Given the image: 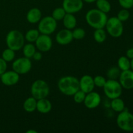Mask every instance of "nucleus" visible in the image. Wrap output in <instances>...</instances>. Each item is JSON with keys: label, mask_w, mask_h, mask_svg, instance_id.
Returning <instances> with one entry per match:
<instances>
[{"label": "nucleus", "mask_w": 133, "mask_h": 133, "mask_svg": "<svg viewBox=\"0 0 133 133\" xmlns=\"http://www.w3.org/2000/svg\"><path fill=\"white\" fill-rule=\"evenodd\" d=\"M86 21L92 28L103 29L108 20L106 13L97 9H93L88 10L86 14Z\"/></svg>", "instance_id": "nucleus-1"}, {"label": "nucleus", "mask_w": 133, "mask_h": 133, "mask_svg": "<svg viewBox=\"0 0 133 133\" xmlns=\"http://www.w3.org/2000/svg\"><path fill=\"white\" fill-rule=\"evenodd\" d=\"M60 92L66 96H74L79 90V80L74 76H65L61 78L58 82Z\"/></svg>", "instance_id": "nucleus-2"}, {"label": "nucleus", "mask_w": 133, "mask_h": 133, "mask_svg": "<svg viewBox=\"0 0 133 133\" xmlns=\"http://www.w3.org/2000/svg\"><path fill=\"white\" fill-rule=\"evenodd\" d=\"M6 43L8 48L16 51L19 50L23 47L25 38L20 31L18 30H12L6 35Z\"/></svg>", "instance_id": "nucleus-3"}, {"label": "nucleus", "mask_w": 133, "mask_h": 133, "mask_svg": "<svg viewBox=\"0 0 133 133\" xmlns=\"http://www.w3.org/2000/svg\"><path fill=\"white\" fill-rule=\"evenodd\" d=\"M104 92L108 98L110 99L119 97L122 94V88L119 81L114 79H109L107 81L106 83L104 85Z\"/></svg>", "instance_id": "nucleus-4"}, {"label": "nucleus", "mask_w": 133, "mask_h": 133, "mask_svg": "<svg viewBox=\"0 0 133 133\" xmlns=\"http://www.w3.org/2000/svg\"><path fill=\"white\" fill-rule=\"evenodd\" d=\"M31 95L36 100L46 98L49 94V87L44 80L38 79L32 83L31 88Z\"/></svg>", "instance_id": "nucleus-5"}, {"label": "nucleus", "mask_w": 133, "mask_h": 133, "mask_svg": "<svg viewBox=\"0 0 133 133\" xmlns=\"http://www.w3.org/2000/svg\"><path fill=\"white\" fill-rule=\"evenodd\" d=\"M118 127L126 132L133 131V114L128 110H124L119 112L116 118Z\"/></svg>", "instance_id": "nucleus-6"}, {"label": "nucleus", "mask_w": 133, "mask_h": 133, "mask_svg": "<svg viewBox=\"0 0 133 133\" xmlns=\"http://www.w3.org/2000/svg\"><path fill=\"white\" fill-rule=\"evenodd\" d=\"M108 33L114 38H119L123 32V25L117 17H111L107 22L106 25Z\"/></svg>", "instance_id": "nucleus-7"}, {"label": "nucleus", "mask_w": 133, "mask_h": 133, "mask_svg": "<svg viewBox=\"0 0 133 133\" xmlns=\"http://www.w3.org/2000/svg\"><path fill=\"white\" fill-rule=\"evenodd\" d=\"M57 26V21L53 17L45 16L39 22L38 30L41 34L49 35L55 31Z\"/></svg>", "instance_id": "nucleus-8"}, {"label": "nucleus", "mask_w": 133, "mask_h": 133, "mask_svg": "<svg viewBox=\"0 0 133 133\" xmlns=\"http://www.w3.org/2000/svg\"><path fill=\"white\" fill-rule=\"evenodd\" d=\"M32 68V62L27 57H21L14 61L12 69L14 71L20 74H25L29 72Z\"/></svg>", "instance_id": "nucleus-9"}, {"label": "nucleus", "mask_w": 133, "mask_h": 133, "mask_svg": "<svg viewBox=\"0 0 133 133\" xmlns=\"http://www.w3.org/2000/svg\"><path fill=\"white\" fill-rule=\"evenodd\" d=\"M62 7L66 13L74 14L82 10L83 7V0H63Z\"/></svg>", "instance_id": "nucleus-10"}, {"label": "nucleus", "mask_w": 133, "mask_h": 133, "mask_svg": "<svg viewBox=\"0 0 133 133\" xmlns=\"http://www.w3.org/2000/svg\"><path fill=\"white\" fill-rule=\"evenodd\" d=\"M35 43L36 48L41 52L49 51L51 50L53 45V42L49 35L43 34L39 35Z\"/></svg>", "instance_id": "nucleus-11"}, {"label": "nucleus", "mask_w": 133, "mask_h": 133, "mask_svg": "<svg viewBox=\"0 0 133 133\" xmlns=\"http://www.w3.org/2000/svg\"><path fill=\"white\" fill-rule=\"evenodd\" d=\"M119 82L122 88L126 90L133 88V71L130 70L121 71L119 77Z\"/></svg>", "instance_id": "nucleus-12"}, {"label": "nucleus", "mask_w": 133, "mask_h": 133, "mask_svg": "<svg viewBox=\"0 0 133 133\" xmlns=\"http://www.w3.org/2000/svg\"><path fill=\"white\" fill-rule=\"evenodd\" d=\"M101 100L100 95L97 92L92 91L86 94L85 99L83 103L87 108L89 109H96L99 105Z\"/></svg>", "instance_id": "nucleus-13"}, {"label": "nucleus", "mask_w": 133, "mask_h": 133, "mask_svg": "<svg viewBox=\"0 0 133 133\" xmlns=\"http://www.w3.org/2000/svg\"><path fill=\"white\" fill-rule=\"evenodd\" d=\"M19 79V75L16 71H8L1 75V81L6 86H12L16 84Z\"/></svg>", "instance_id": "nucleus-14"}, {"label": "nucleus", "mask_w": 133, "mask_h": 133, "mask_svg": "<svg viewBox=\"0 0 133 133\" xmlns=\"http://www.w3.org/2000/svg\"><path fill=\"white\" fill-rule=\"evenodd\" d=\"M56 41L60 45H68L72 42V31L70 29H62L56 35Z\"/></svg>", "instance_id": "nucleus-15"}, {"label": "nucleus", "mask_w": 133, "mask_h": 133, "mask_svg": "<svg viewBox=\"0 0 133 133\" xmlns=\"http://www.w3.org/2000/svg\"><path fill=\"white\" fill-rule=\"evenodd\" d=\"M79 87L86 94L93 91L95 87L94 78L89 75H83L79 80Z\"/></svg>", "instance_id": "nucleus-16"}, {"label": "nucleus", "mask_w": 133, "mask_h": 133, "mask_svg": "<svg viewBox=\"0 0 133 133\" xmlns=\"http://www.w3.org/2000/svg\"><path fill=\"white\" fill-rule=\"evenodd\" d=\"M52 109L51 103L46 98L37 100L36 110L42 114H47L51 111Z\"/></svg>", "instance_id": "nucleus-17"}, {"label": "nucleus", "mask_w": 133, "mask_h": 133, "mask_svg": "<svg viewBox=\"0 0 133 133\" xmlns=\"http://www.w3.org/2000/svg\"><path fill=\"white\" fill-rule=\"evenodd\" d=\"M42 18V12L38 8L30 9L27 14V20L31 23H36L40 22Z\"/></svg>", "instance_id": "nucleus-18"}, {"label": "nucleus", "mask_w": 133, "mask_h": 133, "mask_svg": "<svg viewBox=\"0 0 133 133\" xmlns=\"http://www.w3.org/2000/svg\"><path fill=\"white\" fill-rule=\"evenodd\" d=\"M62 20L64 25L67 29H74L77 25V19L73 14L66 13Z\"/></svg>", "instance_id": "nucleus-19"}, {"label": "nucleus", "mask_w": 133, "mask_h": 133, "mask_svg": "<svg viewBox=\"0 0 133 133\" xmlns=\"http://www.w3.org/2000/svg\"><path fill=\"white\" fill-rule=\"evenodd\" d=\"M36 103H37V100L35 97L32 96L29 97L23 103V109L27 112H32L36 110Z\"/></svg>", "instance_id": "nucleus-20"}, {"label": "nucleus", "mask_w": 133, "mask_h": 133, "mask_svg": "<svg viewBox=\"0 0 133 133\" xmlns=\"http://www.w3.org/2000/svg\"><path fill=\"white\" fill-rule=\"evenodd\" d=\"M110 107L114 111L116 112H120L125 109L124 101L119 97L112 99L111 102H110Z\"/></svg>", "instance_id": "nucleus-21"}, {"label": "nucleus", "mask_w": 133, "mask_h": 133, "mask_svg": "<svg viewBox=\"0 0 133 133\" xmlns=\"http://www.w3.org/2000/svg\"><path fill=\"white\" fill-rule=\"evenodd\" d=\"M96 3L97 9L106 14L111 10V5L108 0H96Z\"/></svg>", "instance_id": "nucleus-22"}, {"label": "nucleus", "mask_w": 133, "mask_h": 133, "mask_svg": "<svg viewBox=\"0 0 133 133\" xmlns=\"http://www.w3.org/2000/svg\"><path fill=\"white\" fill-rule=\"evenodd\" d=\"M118 66L121 71L130 70V59L125 56L119 57L118 61Z\"/></svg>", "instance_id": "nucleus-23"}, {"label": "nucleus", "mask_w": 133, "mask_h": 133, "mask_svg": "<svg viewBox=\"0 0 133 133\" xmlns=\"http://www.w3.org/2000/svg\"><path fill=\"white\" fill-rule=\"evenodd\" d=\"M40 35V32L37 29H30L26 32L25 38L30 43L35 42Z\"/></svg>", "instance_id": "nucleus-24"}, {"label": "nucleus", "mask_w": 133, "mask_h": 133, "mask_svg": "<svg viewBox=\"0 0 133 133\" xmlns=\"http://www.w3.org/2000/svg\"><path fill=\"white\" fill-rule=\"evenodd\" d=\"M36 52V48L32 44H27L23 45V53L25 57L28 58H32L35 53Z\"/></svg>", "instance_id": "nucleus-25"}, {"label": "nucleus", "mask_w": 133, "mask_h": 133, "mask_svg": "<svg viewBox=\"0 0 133 133\" xmlns=\"http://www.w3.org/2000/svg\"><path fill=\"white\" fill-rule=\"evenodd\" d=\"M94 40L98 43H102L107 38V34L103 29H97L94 32Z\"/></svg>", "instance_id": "nucleus-26"}, {"label": "nucleus", "mask_w": 133, "mask_h": 133, "mask_svg": "<svg viewBox=\"0 0 133 133\" xmlns=\"http://www.w3.org/2000/svg\"><path fill=\"white\" fill-rule=\"evenodd\" d=\"M66 14V12L64 9H63V7H58L56 8L53 10V13H52V17L56 21L62 20Z\"/></svg>", "instance_id": "nucleus-27"}, {"label": "nucleus", "mask_w": 133, "mask_h": 133, "mask_svg": "<svg viewBox=\"0 0 133 133\" xmlns=\"http://www.w3.org/2000/svg\"><path fill=\"white\" fill-rule=\"evenodd\" d=\"M15 57V51L12 49L8 48L5 49L2 53V58H3L6 62H11Z\"/></svg>", "instance_id": "nucleus-28"}, {"label": "nucleus", "mask_w": 133, "mask_h": 133, "mask_svg": "<svg viewBox=\"0 0 133 133\" xmlns=\"http://www.w3.org/2000/svg\"><path fill=\"white\" fill-rule=\"evenodd\" d=\"M121 70H119V68L112 67L108 70L107 73V75L109 78V79L116 80L118 78H119Z\"/></svg>", "instance_id": "nucleus-29"}, {"label": "nucleus", "mask_w": 133, "mask_h": 133, "mask_svg": "<svg viewBox=\"0 0 133 133\" xmlns=\"http://www.w3.org/2000/svg\"><path fill=\"white\" fill-rule=\"evenodd\" d=\"M85 35V31L83 28H74V30L72 31L73 38L76 40H81L84 38Z\"/></svg>", "instance_id": "nucleus-30"}, {"label": "nucleus", "mask_w": 133, "mask_h": 133, "mask_svg": "<svg viewBox=\"0 0 133 133\" xmlns=\"http://www.w3.org/2000/svg\"><path fill=\"white\" fill-rule=\"evenodd\" d=\"M87 94L82 91L81 90H79L76 93L74 94V100L76 103H82L84 102Z\"/></svg>", "instance_id": "nucleus-31"}, {"label": "nucleus", "mask_w": 133, "mask_h": 133, "mask_svg": "<svg viewBox=\"0 0 133 133\" xmlns=\"http://www.w3.org/2000/svg\"><path fill=\"white\" fill-rule=\"evenodd\" d=\"M117 18L121 21V22H126L128 20L130 17V12L128 10V9H123L119 11L117 15Z\"/></svg>", "instance_id": "nucleus-32"}, {"label": "nucleus", "mask_w": 133, "mask_h": 133, "mask_svg": "<svg viewBox=\"0 0 133 133\" xmlns=\"http://www.w3.org/2000/svg\"><path fill=\"white\" fill-rule=\"evenodd\" d=\"M106 81L107 80L105 79V78L101 75H97L94 78L95 86L99 87V88H103L106 83Z\"/></svg>", "instance_id": "nucleus-33"}, {"label": "nucleus", "mask_w": 133, "mask_h": 133, "mask_svg": "<svg viewBox=\"0 0 133 133\" xmlns=\"http://www.w3.org/2000/svg\"><path fill=\"white\" fill-rule=\"evenodd\" d=\"M118 2L123 9L129 10L133 7V0H118Z\"/></svg>", "instance_id": "nucleus-34"}, {"label": "nucleus", "mask_w": 133, "mask_h": 133, "mask_svg": "<svg viewBox=\"0 0 133 133\" xmlns=\"http://www.w3.org/2000/svg\"><path fill=\"white\" fill-rule=\"evenodd\" d=\"M6 68H7L6 62L3 58H0V75L6 71Z\"/></svg>", "instance_id": "nucleus-35"}, {"label": "nucleus", "mask_w": 133, "mask_h": 133, "mask_svg": "<svg viewBox=\"0 0 133 133\" xmlns=\"http://www.w3.org/2000/svg\"><path fill=\"white\" fill-rule=\"evenodd\" d=\"M42 53H40V52L36 51L35 53V54H34V55L32 56V58L36 61H40V60L42 59Z\"/></svg>", "instance_id": "nucleus-36"}, {"label": "nucleus", "mask_w": 133, "mask_h": 133, "mask_svg": "<svg viewBox=\"0 0 133 133\" xmlns=\"http://www.w3.org/2000/svg\"><path fill=\"white\" fill-rule=\"evenodd\" d=\"M126 57L129 58V59H132L133 58V48H130L126 52Z\"/></svg>", "instance_id": "nucleus-37"}, {"label": "nucleus", "mask_w": 133, "mask_h": 133, "mask_svg": "<svg viewBox=\"0 0 133 133\" xmlns=\"http://www.w3.org/2000/svg\"><path fill=\"white\" fill-rule=\"evenodd\" d=\"M130 69L133 71V58L130 60Z\"/></svg>", "instance_id": "nucleus-38"}, {"label": "nucleus", "mask_w": 133, "mask_h": 133, "mask_svg": "<svg viewBox=\"0 0 133 133\" xmlns=\"http://www.w3.org/2000/svg\"><path fill=\"white\" fill-rule=\"evenodd\" d=\"M83 1L86 3H92L96 2V0H83Z\"/></svg>", "instance_id": "nucleus-39"}, {"label": "nucleus", "mask_w": 133, "mask_h": 133, "mask_svg": "<svg viewBox=\"0 0 133 133\" xmlns=\"http://www.w3.org/2000/svg\"><path fill=\"white\" fill-rule=\"evenodd\" d=\"M27 133H37L36 131H32V130H29V131H27Z\"/></svg>", "instance_id": "nucleus-40"}]
</instances>
